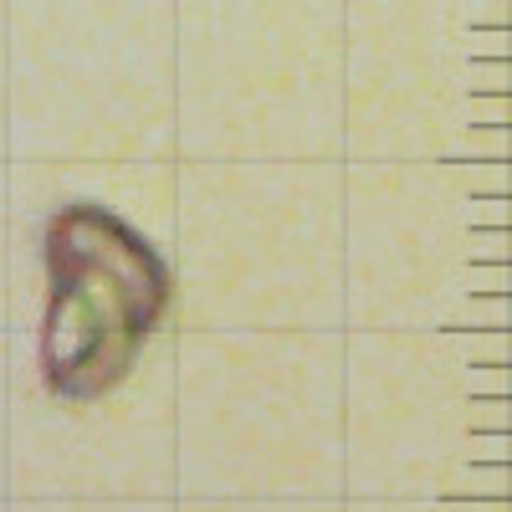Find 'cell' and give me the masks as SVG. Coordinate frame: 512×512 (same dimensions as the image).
I'll return each instance as SVG.
<instances>
[{"mask_svg": "<svg viewBox=\"0 0 512 512\" xmlns=\"http://www.w3.org/2000/svg\"><path fill=\"white\" fill-rule=\"evenodd\" d=\"M47 318L36 338L41 384L57 400H103L134 369L169 308L164 256L113 210L62 205L41 236Z\"/></svg>", "mask_w": 512, "mask_h": 512, "instance_id": "6da1fadb", "label": "cell"}]
</instances>
